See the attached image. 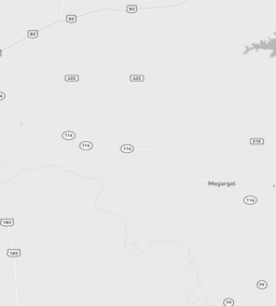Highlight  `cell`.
<instances>
[{
	"label": "cell",
	"instance_id": "obj_1",
	"mask_svg": "<svg viewBox=\"0 0 276 306\" xmlns=\"http://www.w3.org/2000/svg\"><path fill=\"white\" fill-rule=\"evenodd\" d=\"M7 255L10 258H18L21 255V250L19 249H9L7 251Z\"/></svg>",
	"mask_w": 276,
	"mask_h": 306
},
{
	"label": "cell",
	"instance_id": "obj_2",
	"mask_svg": "<svg viewBox=\"0 0 276 306\" xmlns=\"http://www.w3.org/2000/svg\"><path fill=\"white\" fill-rule=\"evenodd\" d=\"M62 137L63 139L65 140H72L76 138V134L74 132H70V130H67V132H64L62 134Z\"/></svg>",
	"mask_w": 276,
	"mask_h": 306
},
{
	"label": "cell",
	"instance_id": "obj_3",
	"mask_svg": "<svg viewBox=\"0 0 276 306\" xmlns=\"http://www.w3.org/2000/svg\"><path fill=\"white\" fill-rule=\"evenodd\" d=\"M0 224L2 226H13L14 225V220L12 218H8V219H1L0 220Z\"/></svg>",
	"mask_w": 276,
	"mask_h": 306
},
{
	"label": "cell",
	"instance_id": "obj_4",
	"mask_svg": "<svg viewBox=\"0 0 276 306\" xmlns=\"http://www.w3.org/2000/svg\"><path fill=\"white\" fill-rule=\"evenodd\" d=\"M79 147H80V149L87 151V150L93 149V144H92V142H90V141H82L81 144H80Z\"/></svg>",
	"mask_w": 276,
	"mask_h": 306
},
{
	"label": "cell",
	"instance_id": "obj_5",
	"mask_svg": "<svg viewBox=\"0 0 276 306\" xmlns=\"http://www.w3.org/2000/svg\"><path fill=\"white\" fill-rule=\"evenodd\" d=\"M65 81L66 82H78L79 81V76H78V74H66V76H65Z\"/></svg>",
	"mask_w": 276,
	"mask_h": 306
},
{
	"label": "cell",
	"instance_id": "obj_6",
	"mask_svg": "<svg viewBox=\"0 0 276 306\" xmlns=\"http://www.w3.org/2000/svg\"><path fill=\"white\" fill-rule=\"evenodd\" d=\"M121 152L123 153H132L134 151V147L132 144H123L121 148H120Z\"/></svg>",
	"mask_w": 276,
	"mask_h": 306
},
{
	"label": "cell",
	"instance_id": "obj_7",
	"mask_svg": "<svg viewBox=\"0 0 276 306\" xmlns=\"http://www.w3.org/2000/svg\"><path fill=\"white\" fill-rule=\"evenodd\" d=\"M129 80L132 82H142L145 80V77L142 74H132L129 77Z\"/></svg>",
	"mask_w": 276,
	"mask_h": 306
},
{
	"label": "cell",
	"instance_id": "obj_8",
	"mask_svg": "<svg viewBox=\"0 0 276 306\" xmlns=\"http://www.w3.org/2000/svg\"><path fill=\"white\" fill-rule=\"evenodd\" d=\"M66 22H67V23H69V24L76 23V22H77V15H74V14H70V15H67Z\"/></svg>",
	"mask_w": 276,
	"mask_h": 306
},
{
	"label": "cell",
	"instance_id": "obj_9",
	"mask_svg": "<svg viewBox=\"0 0 276 306\" xmlns=\"http://www.w3.org/2000/svg\"><path fill=\"white\" fill-rule=\"evenodd\" d=\"M244 202L246 204H255V203L257 202V198L253 196H246L244 198Z\"/></svg>",
	"mask_w": 276,
	"mask_h": 306
},
{
	"label": "cell",
	"instance_id": "obj_10",
	"mask_svg": "<svg viewBox=\"0 0 276 306\" xmlns=\"http://www.w3.org/2000/svg\"><path fill=\"white\" fill-rule=\"evenodd\" d=\"M126 11L129 12V13H136V12H137V6H135V4H130V6H127Z\"/></svg>",
	"mask_w": 276,
	"mask_h": 306
},
{
	"label": "cell",
	"instance_id": "obj_11",
	"mask_svg": "<svg viewBox=\"0 0 276 306\" xmlns=\"http://www.w3.org/2000/svg\"><path fill=\"white\" fill-rule=\"evenodd\" d=\"M27 37L30 38V39L37 38V37H38V31H37V30H29L28 32H27Z\"/></svg>",
	"mask_w": 276,
	"mask_h": 306
},
{
	"label": "cell",
	"instance_id": "obj_12",
	"mask_svg": "<svg viewBox=\"0 0 276 306\" xmlns=\"http://www.w3.org/2000/svg\"><path fill=\"white\" fill-rule=\"evenodd\" d=\"M257 286H258V288H260V289H265V288H267V282L261 280V281L258 282Z\"/></svg>",
	"mask_w": 276,
	"mask_h": 306
},
{
	"label": "cell",
	"instance_id": "obj_13",
	"mask_svg": "<svg viewBox=\"0 0 276 306\" xmlns=\"http://www.w3.org/2000/svg\"><path fill=\"white\" fill-rule=\"evenodd\" d=\"M233 304H234V301H233L232 298H227V300H224V305L231 306V305H233Z\"/></svg>",
	"mask_w": 276,
	"mask_h": 306
},
{
	"label": "cell",
	"instance_id": "obj_14",
	"mask_svg": "<svg viewBox=\"0 0 276 306\" xmlns=\"http://www.w3.org/2000/svg\"><path fill=\"white\" fill-rule=\"evenodd\" d=\"M0 99H4V94H3V93H0Z\"/></svg>",
	"mask_w": 276,
	"mask_h": 306
}]
</instances>
